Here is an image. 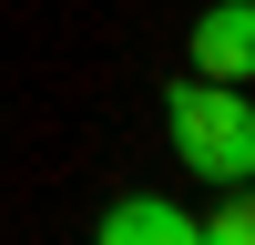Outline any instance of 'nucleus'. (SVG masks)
<instances>
[{"label": "nucleus", "mask_w": 255, "mask_h": 245, "mask_svg": "<svg viewBox=\"0 0 255 245\" xmlns=\"http://www.w3.org/2000/svg\"><path fill=\"white\" fill-rule=\"evenodd\" d=\"M92 245H194V215L174 194H123L113 215L92 225Z\"/></svg>", "instance_id": "nucleus-3"}, {"label": "nucleus", "mask_w": 255, "mask_h": 245, "mask_svg": "<svg viewBox=\"0 0 255 245\" xmlns=\"http://www.w3.org/2000/svg\"><path fill=\"white\" fill-rule=\"evenodd\" d=\"M163 133H174V163L204 184H255V102L235 82H204L184 72L174 92H163Z\"/></svg>", "instance_id": "nucleus-1"}, {"label": "nucleus", "mask_w": 255, "mask_h": 245, "mask_svg": "<svg viewBox=\"0 0 255 245\" xmlns=\"http://www.w3.org/2000/svg\"><path fill=\"white\" fill-rule=\"evenodd\" d=\"M194 245H255V194H245V184H225V204H204Z\"/></svg>", "instance_id": "nucleus-4"}, {"label": "nucleus", "mask_w": 255, "mask_h": 245, "mask_svg": "<svg viewBox=\"0 0 255 245\" xmlns=\"http://www.w3.org/2000/svg\"><path fill=\"white\" fill-rule=\"evenodd\" d=\"M184 51H194L204 82H255V0H215V10L184 31Z\"/></svg>", "instance_id": "nucleus-2"}]
</instances>
